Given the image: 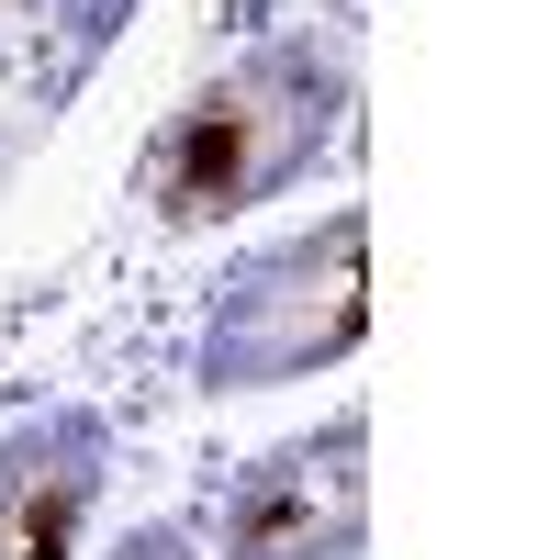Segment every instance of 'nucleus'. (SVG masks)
Listing matches in <instances>:
<instances>
[{
	"instance_id": "nucleus-1",
	"label": "nucleus",
	"mask_w": 560,
	"mask_h": 560,
	"mask_svg": "<svg viewBox=\"0 0 560 560\" xmlns=\"http://www.w3.org/2000/svg\"><path fill=\"white\" fill-rule=\"evenodd\" d=\"M337 124H348V57L337 45H314V34L247 45L236 68H213L191 102L147 135V213L168 236H202V224L292 191V179L337 147Z\"/></svg>"
},
{
	"instance_id": "nucleus-2",
	"label": "nucleus",
	"mask_w": 560,
	"mask_h": 560,
	"mask_svg": "<svg viewBox=\"0 0 560 560\" xmlns=\"http://www.w3.org/2000/svg\"><path fill=\"white\" fill-rule=\"evenodd\" d=\"M359 325H370V213H314L303 236H269L224 269L202 314V382L213 393L303 382L359 348Z\"/></svg>"
},
{
	"instance_id": "nucleus-5",
	"label": "nucleus",
	"mask_w": 560,
	"mask_h": 560,
	"mask_svg": "<svg viewBox=\"0 0 560 560\" xmlns=\"http://www.w3.org/2000/svg\"><path fill=\"white\" fill-rule=\"evenodd\" d=\"M124 0H0V168L23 158L34 124H57L79 68L102 57Z\"/></svg>"
},
{
	"instance_id": "nucleus-6",
	"label": "nucleus",
	"mask_w": 560,
	"mask_h": 560,
	"mask_svg": "<svg viewBox=\"0 0 560 560\" xmlns=\"http://www.w3.org/2000/svg\"><path fill=\"white\" fill-rule=\"evenodd\" d=\"M113 560H202L179 527H135V538H113Z\"/></svg>"
},
{
	"instance_id": "nucleus-3",
	"label": "nucleus",
	"mask_w": 560,
	"mask_h": 560,
	"mask_svg": "<svg viewBox=\"0 0 560 560\" xmlns=\"http://www.w3.org/2000/svg\"><path fill=\"white\" fill-rule=\"evenodd\" d=\"M370 538V415L258 448L224 493V560H359Z\"/></svg>"
},
{
	"instance_id": "nucleus-4",
	"label": "nucleus",
	"mask_w": 560,
	"mask_h": 560,
	"mask_svg": "<svg viewBox=\"0 0 560 560\" xmlns=\"http://www.w3.org/2000/svg\"><path fill=\"white\" fill-rule=\"evenodd\" d=\"M102 482H113V427L90 404L23 415L0 438V560H79Z\"/></svg>"
}]
</instances>
